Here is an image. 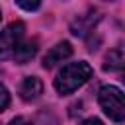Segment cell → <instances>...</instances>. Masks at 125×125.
<instances>
[{
    "label": "cell",
    "instance_id": "cell-1",
    "mask_svg": "<svg viewBox=\"0 0 125 125\" xmlns=\"http://www.w3.org/2000/svg\"><path fill=\"white\" fill-rule=\"evenodd\" d=\"M90 76H92V66L88 62H84V61L70 62L55 78V88H57L59 94H72L82 84H86Z\"/></svg>",
    "mask_w": 125,
    "mask_h": 125
},
{
    "label": "cell",
    "instance_id": "cell-5",
    "mask_svg": "<svg viewBox=\"0 0 125 125\" xmlns=\"http://www.w3.org/2000/svg\"><path fill=\"white\" fill-rule=\"evenodd\" d=\"M43 94V84L37 76H27L23 78L21 86H20V96L25 100V102H35L39 96Z\"/></svg>",
    "mask_w": 125,
    "mask_h": 125
},
{
    "label": "cell",
    "instance_id": "cell-4",
    "mask_svg": "<svg viewBox=\"0 0 125 125\" xmlns=\"http://www.w3.org/2000/svg\"><path fill=\"white\" fill-rule=\"evenodd\" d=\"M72 55V47L68 41H62V43H57L55 47H51L47 51V55L43 57V66L45 68H53L57 62H62L64 59H68Z\"/></svg>",
    "mask_w": 125,
    "mask_h": 125
},
{
    "label": "cell",
    "instance_id": "cell-12",
    "mask_svg": "<svg viewBox=\"0 0 125 125\" xmlns=\"http://www.w3.org/2000/svg\"><path fill=\"white\" fill-rule=\"evenodd\" d=\"M82 125H104V123H102L100 119H94V117H92V119H86Z\"/></svg>",
    "mask_w": 125,
    "mask_h": 125
},
{
    "label": "cell",
    "instance_id": "cell-9",
    "mask_svg": "<svg viewBox=\"0 0 125 125\" xmlns=\"http://www.w3.org/2000/svg\"><path fill=\"white\" fill-rule=\"evenodd\" d=\"M8 104H10V94H8V90L0 84V111H4V109L8 107Z\"/></svg>",
    "mask_w": 125,
    "mask_h": 125
},
{
    "label": "cell",
    "instance_id": "cell-2",
    "mask_svg": "<svg viewBox=\"0 0 125 125\" xmlns=\"http://www.w3.org/2000/svg\"><path fill=\"white\" fill-rule=\"evenodd\" d=\"M98 102L102 105V109L115 121V123H123L125 119V105H123V94L119 88L115 86H104L98 94Z\"/></svg>",
    "mask_w": 125,
    "mask_h": 125
},
{
    "label": "cell",
    "instance_id": "cell-6",
    "mask_svg": "<svg viewBox=\"0 0 125 125\" xmlns=\"http://www.w3.org/2000/svg\"><path fill=\"white\" fill-rule=\"evenodd\" d=\"M35 53H37V43L35 41H21L18 47H16V51H14V59H16V62H20V64H25L27 61H31L33 57H35Z\"/></svg>",
    "mask_w": 125,
    "mask_h": 125
},
{
    "label": "cell",
    "instance_id": "cell-10",
    "mask_svg": "<svg viewBox=\"0 0 125 125\" xmlns=\"http://www.w3.org/2000/svg\"><path fill=\"white\" fill-rule=\"evenodd\" d=\"M18 6L23 8V10H37L39 8V2H18Z\"/></svg>",
    "mask_w": 125,
    "mask_h": 125
},
{
    "label": "cell",
    "instance_id": "cell-7",
    "mask_svg": "<svg viewBox=\"0 0 125 125\" xmlns=\"http://www.w3.org/2000/svg\"><path fill=\"white\" fill-rule=\"evenodd\" d=\"M121 68H123V53H121V49L109 51V55L105 57V62H104V70L121 72Z\"/></svg>",
    "mask_w": 125,
    "mask_h": 125
},
{
    "label": "cell",
    "instance_id": "cell-3",
    "mask_svg": "<svg viewBox=\"0 0 125 125\" xmlns=\"http://www.w3.org/2000/svg\"><path fill=\"white\" fill-rule=\"evenodd\" d=\"M23 41V23L21 21H14L10 23L4 31H0V57H12L16 47Z\"/></svg>",
    "mask_w": 125,
    "mask_h": 125
},
{
    "label": "cell",
    "instance_id": "cell-11",
    "mask_svg": "<svg viewBox=\"0 0 125 125\" xmlns=\"http://www.w3.org/2000/svg\"><path fill=\"white\" fill-rule=\"evenodd\" d=\"M10 125H31V123L27 119H23V117H16V119L10 121Z\"/></svg>",
    "mask_w": 125,
    "mask_h": 125
},
{
    "label": "cell",
    "instance_id": "cell-8",
    "mask_svg": "<svg viewBox=\"0 0 125 125\" xmlns=\"http://www.w3.org/2000/svg\"><path fill=\"white\" fill-rule=\"evenodd\" d=\"M100 20V16H92V14H88V16H80L76 21H74V25H72V33H76V35H84L86 31H90L92 27H94V23Z\"/></svg>",
    "mask_w": 125,
    "mask_h": 125
}]
</instances>
